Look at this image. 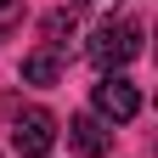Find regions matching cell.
Returning a JSON list of instances; mask_svg holds the SVG:
<instances>
[{
  "label": "cell",
  "mask_w": 158,
  "mask_h": 158,
  "mask_svg": "<svg viewBox=\"0 0 158 158\" xmlns=\"http://www.w3.org/2000/svg\"><path fill=\"white\" fill-rule=\"evenodd\" d=\"M56 135H62V124H56V113H45V107H23L11 118V147L23 158H45L56 147Z\"/></svg>",
  "instance_id": "3957f363"
},
{
  "label": "cell",
  "mask_w": 158,
  "mask_h": 158,
  "mask_svg": "<svg viewBox=\"0 0 158 158\" xmlns=\"http://www.w3.org/2000/svg\"><path fill=\"white\" fill-rule=\"evenodd\" d=\"M17 23H23V0H0V40H6Z\"/></svg>",
  "instance_id": "8992f818"
},
{
  "label": "cell",
  "mask_w": 158,
  "mask_h": 158,
  "mask_svg": "<svg viewBox=\"0 0 158 158\" xmlns=\"http://www.w3.org/2000/svg\"><path fill=\"white\" fill-rule=\"evenodd\" d=\"M141 40H147V34H141V23H130V17H118V23H113V17H107V23H96L85 56H90L102 73H124L135 56H141Z\"/></svg>",
  "instance_id": "6da1fadb"
},
{
  "label": "cell",
  "mask_w": 158,
  "mask_h": 158,
  "mask_svg": "<svg viewBox=\"0 0 158 158\" xmlns=\"http://www.w3.org/2000/svg\"><path fill=\"white\" fill-rule=\"evenodd\" d=\"M56 79H62V56L56 51L40 45L34 56H23V85H56Z\"/></svg>",
  "instance_id": "5b68a950"
},
{
  "label": "cell",
  "mask_w": 158,
  "mask_h": 158,
  "mask_svg": "<svg viewBox=\"0 0 158 158\" xmlns=\"http://www.w3.org/2000/svg\"><path fill=\"white\" fill-rule=\"evenodd\" d=\"M68 147L79 158H107L113 152V124H102L96 113H73L68 118Z\"/></svg>",
  "instance_id": "277c9868"
},
{
  "label": "cell",
  "mask_w": 158,
  "mask_h": 158,
  "mask_svg": "<svg viewBox=\"0 0 158 158\" xmlns=\"http://www.w3.org/2000/svg\"><path fill=\"white\" fill-rule=\"evenodd\" d=\"M90 102H96V118H102V124H130V118L141 113V90H135L124 73H102L96 90H90Z\"/></svg>",
  "instance_id": "7a4b0ae2"
}]
</instances>
